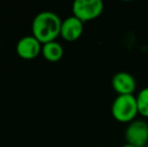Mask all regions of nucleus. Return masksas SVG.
Returning <instances> with one entry per match:
<instances>
[{
    "instance_id": "f257e3e1",
    "label": "nucleus",
    "mask_w": 148,
    "mask_h": 147,
    "mask_svg": "<svg viewBox=\"0 0 148 147\" xmlns=\"http://www.w3.org/2000/svg\"><path fill=\"white\" fill-rule=\"evenodd\" d=\"M62 22L59 15L53 12H40L32 21V36L42 44L55 41L60 36Z\"/></svg>"
},
{
    "instance_id": "f03ea898",
    "label": "nucleus",
    "mask_w": 148,
    "mask_h": 147,
    "mask_svg": "<svg viewBox=\"0 0 148 147\" xmlns=\"http://www.w3.org/2000/svg\"><path fill=\"white\" fill-rule=\"evenodd\" d=\"M112 115L117 121L128 123L138 114L136 97L133 95H119L112 104Z\"/></svg>"
},
{
    "instance_id": "7ed1b4c3",
    "label": "nucleus",
    "mask_w": 148,
    "mask_h": 147,
    "mask_svg": "<svg viewBox=\"0 0 148 147\" xmlns=\"http://www.w3.org/2000/svg\"><path fill=\"white\" fill-rule=\"evenodd\" d=\"M104 9L101 0H76L73 4L74 16L81 21H89L99 17Z\"/></svg>"
},
{
    "instance_id": "20e7f679",
    "label": "nucleus",
    "mask_w": 148,
    "mask_h": 147,
    "mask_svg": "<svg viewBox=\"0 0 148 147\" xmlns=\"http://www.w3.org/2000/svg\"><path fill=\"white\" fill-rule=\"evenodd\" d=\"M127 143L135 147H145L148 144V124L144 121H133L125 132Z\"/></svg>"
},
{
    "instance_id": "39448f33",
    "label": "nucleus",
    "mask_w": 148,
    "mask_h": 147,
    "mask_svg": "<svg viewBox=\"0 0 148 147\" xmlns=\"http://www.w3.org/2000/svg\"><path fill=\"white\" fill-rule=\"evenodd\" d=\"M41 43L33 36H24L16 44V53L23 59H33L41 53Z\"/></svg>"
},
{
    "instance_id": "423d86ee",
    "label": "nucleus",
    "mask_w": 148,
    "mask_h": 147,
    "mask_svg": "<svg viewBox=\"0 0 148 147\" xmlns=\"http://www.w3.org/2000/svg\"><path fill=\"white\" fill-rule=\"evenodd\" d=\"M84 22L76 16H71L62 22L60 36L66 41H75L79 39L84 31Z\"/></svg>"
},
{
    "instance_id": "0eeeda50",
    "label": "nucleus",
    "mask_w": 148,
    "mask_h": 147,
    "mask_svg": "<svg viewBox=\"0 0 148 147\" xmlns=\"http://www.w3.org/2000/svg\"><path fill=\"white\" fill-rule=\"evenodd\" d=\"M112 87L119 95H132L136 89V81L129 73L119 72L112 79Z\"/></svg>"
},
{
    "instance_id": "6e6552de",
    "label": "nucleus",
    "mask_w": 148,
    "mask_h": 147,
    "mask_svg": "<svg viewBox=\"0 0 148 147\" xmlns=\"http://www.w3.org/2000/svg\"><path fill=\"white\" fill-rule=\"evenodd\" d=\"M43 57L49 62H58L64 55V49L57 41H51V42L45 43L41 49Z\"/></svg>"
},
{
    "instance_id": "1a4fd4ad",
    "label": "nucleus",
    "mask_w": 148,
    "mask_h": 147,
    "mask_svg": "<svg viewBox=\"0 0 148 147\" xmlns=\"http://www.w3.org/2000/svg\"><path fill=\"white\" fill-rule=\"evenodd\" d=\"M138 113L148 118V88H144L136 97Z\"/></svg>"
},
{
    "instance_id": "9d476101",
    "label": "nucleus",
    "mask_w": 148,
    "mask_h": 147,
    "mask_svg": "<svg viewBox=\"0 0 148 147\" xmlns=\"http://www.w3.org/2000/svg\"><path fill=\"white\" fill-rule=\"evenodd\" d=\"M121 147H135V146L131 145V144H129V143H126L125 145H123V146H121Z\"/></svg>"
},
{
    "instance_id": "9b49d317",
    "label": "nucleus",
    "mask_w": 148,
    "mask_h": 147,
    "mask_svg": "<svg viewBox=\"0 0 148 147\" xmlns=\"http://www.w3.org/2000/svg\"><path fill=\"white\" fill-rule=\"evenodd\" d=\"M145 147H148V144H147V145H146V146H145Z\"/></svg>"
}]
</instances>
